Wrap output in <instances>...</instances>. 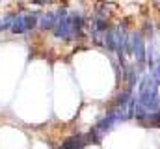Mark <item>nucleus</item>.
Here are the masks:
<instances>
[{"label": "nucleus", "instance_id": "obj_1", "mask_svg": "<svg viewBox=\"0 0 160 149\" xmlns=\"http://www.w3.org/2000/svg\"><path fill=\"white\" fill-rule=\"evenodd\" d=\"M157 86H158V84L153 80V76H151V74H149V76H145V78H143V82H142V86H140V97H138L136 105H138L142 110H145L149 116L160 110L158 88H157Z\"/></svg>", "mask_w": 160, "mask_h": 149}, {"label": "nucleus", "instance_id": "obj_2", "mask_svg": "<svg viewBox=\"0 0 160 149\" xmlns=\"http://www.w3.org/2000/svg\"><path fill=\"white\" fill-rule=\"evenodd\" d=\"M38 24V13H15L11 32L15 34H24L28 30H34Z\"/></svg>", "mask_w": 160, "mask_h": 149}, {"label": "nucleus", "instance_id": "obj_3", "mask_svg": "<svg viewBox=\"0 0 160 149\" xmlns=\"http://www.w3.org/2000/svg\"><path fill=\"white\" fill-rule=\"evenodd\" d=\"M130 49H132V54L136 56V60L138 62H143V58H145V45H143V41H142V34L140 32H134L132 36H130Z\"/></svg>", "mask_w": 160, "mask_h": 149}, {"label": "nucleus", "instance_id": "obj_4", "mask_svg": "<svg viewBox=\"0 0 160 149\" xmlns=\"http://www.w3.org/2000/svg\"><path fill=\"white\" fill-rule=\"evenodd\" d=\"M88 142H89L88 136H82V134H78V136H71V138H67V140L62 144L60 149H82Z\"/></svg>", "mask_w": 160, "mask_h": 149}, {"label": "nucleus", "instance_id": "obj_5", "mask_svg": "<svg viewBox=\"0 0 160 149\" xmlns=\"http://www.w3.org/2000/svg\"><path fill=\"white\" fill-rule=\"evenodd\" d=\"M56 23H58V15L56 13H45L39 19V26L43 30H54Z\"/></svg>", "mask_w": 160, "mask_h": 149}]
</instances>
